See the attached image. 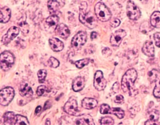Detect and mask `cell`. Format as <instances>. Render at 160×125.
Instances as JSON below:
<instances>
[{
	"label": "cell",
	"instance_id": "6da1fadb",
	"mask_svg": "<svg viewBox=\"0 0 160 125\" xmlns=\"http://www.w3.org/2000/svg\"><path fill=\"white\" fill-rule=\"evenodd\" d=\"M138 74L134 69H129L124 74L122 79V89L123 92L129 91L131 95V90L134 86L135 80L137 78Z\"/></svg>",
	"mask_w": 160,
	"mask_h": 125
},
{
	"label": "cell",
	"instance_id": "7a4b0ae2",
	"mask_svg": "<svg viewBox=\"0 0 160 125\" xmlns=\"http://www.w3.org/2000/svg\"><path fill=\"white\" fill-rule=\"evenodd\" d=\"M94 11L97 18L103 22L108 21L112 16L110 10L102 2H99L95 5Z\"/></svg>",
	"mask_w": 160,
	"mask_h": 125
},
{
	"label": "cell",
	"instance_id": "3957f363",
	"mask_svg": "<svg viewBox=\"0 0 160 125\" xmlns=\"http://www.w3.org/2000/svg\"><path fill=\"white\" fill-rule=\"evenodd\" d=\"M79 19L80 22L90 29H94L97 25V21L93 13L86 12V10H80Z\"/></svg>",
	"mask_w": 160,
	"mask_h": 125
},
{
	"label": "cell",
	"instance_id": "277c9868",
	"mask_svg": "<svg viewBox=\"0 0 160 125\" xmlns=\"http://www.w3.org/2000/svg\"><path fill=\"white\" fill-rule=\"evenodd\" d=\"M13 55L9 51L2 52L0 57L1 68L4 72H7L12 68L14 63Z\"/></svg>",
	"mask_w": 160,
	"mask_h": 125
},
{
	"label": "cell",
	"instance_id": "5b68a950",
	"mask_svg": "<svg viewBox=\"0 0 160 125\" xmlns=\"http://www.w3.org/2000/svg\"><path fill=\"white\" fill-rule=\"evenodd\" d=\"M15 96L14 90L11 87L2 89L0 92V103L3 106L8 105Z\"/></svg>",
	"mask_w": 160,
	"mask_h": 125
},
{
	"label": "cell",
	"instance_id": "8992f818",
	"mask_svg": "<svg viewBox=\"0 0 160 125\" xmlns=\"http://www.w3.org/2000/svg\"><path fill=\"white\" fill-rule=\"evenodd\" d=\"M87 33L84 31H79L73 37L71 42L72 47L75 49L78 50L84 45L87 41Z\"/></svg>",
	"mask_w": 160,
	"mask_h": 125
},
{
	"label": "cell",
	"instance_id": "52a82bcc",
	"mask_svg": "<svg viewBox=\"0 0 160 125\" xmlns=\"http://www.w3.org/2000/svg\"><path fill=\"white\" fill-rule=\"evenodd\" d=\"M126 12L128 17L132 20H137L141 16L138 7L132 1H128L127 3Z\"/></svg>",
	"mask_w": 160,
	"mask_h": 125
},
{
	"label": "cell",
	"instance_id": "ba28073f",
	"mask_svg": "<svg viewBox=\"0 0 160 125\" xmlns=\"http://www.w3.org/2000/svg\"><path fill=\"white\" fill-rule=\"evenodd\" d=\"M93 86L94 87L99 91L103 90L107 86V81L104 77L102 72L97 71L95 73L94 77Z\"/></svg>",
	"mask_w": 160,
	"mask_h": 125
},
{
	"label": "cell",
	"instance_id": "9c48e42d",
	"mask_svg": "<svg viewBox=\"0 0 160 125\" xmlns=\"http://www.w3.org/2000/svg\"><path fill=\"white\" fill-rule=\"evenodd\" d=\"M64 111L71 115H75L78 113L77 101L74 97H71L64 105Z\"/></svg>",
	"mask_w": 160,
	"mask_h": 125
},
{
	"label": "cell",
	"instance_id": "30bf717a",
	"mask_svg": "<svg viewBox=\"0 0 160 125\" xmlns=\"http://www.w3.org/2000/svg\"><path fill=\"white\" fill-rule=\"evenodd\" d=\"M126 32L124 30L120 29L112 34L110 37V43L113 46L118 47L121 44L123 38L126 36Z\"/></svg>",
	"mask_w": 160,
	"mask_h": 125
},
{
	"label": "cell",
	"instance_id": "8fae6325",
	"mask_svg": "<svg viewBox=\"0 0 160 125\" xmlns=\"http://www.w3.org/2000/svg\"><path fill=\"white\" fill-rule=\"evenodd\" d=\"M19 33V28L16 26H13L10 28L6 34L2 36V42L3 44H8L12 40L15 38Z\"/></svg>",
	"mask_w": 160,
	"mask_h": 125
},
{
	"label": "cell",
	"instance_id": "7c38bea8",
	"mask_svg": "<svg viewBox=\"0 0 160 125\" xmlns=\"http://www.w3.org/2000/svg\"><path fill=\"white\" fill-rule=\"evenodd\" d=\"M59 17L57 15H53L48 17L46 20L45 27L49 31L56 30L58 25Z\"/></svg>",
	"mask_w": 160,
	"mask_h": 125
},
{
	"label": "cell",
	"instance_id": "4fadbf2b",
	"mask_svg": "<svg viewBox=\"0 0 160 125\" xmlns=\"http://www.w3.org/2000/svg\"><path fill=\"white\" fill-rule=\"evenodd\" d=\"M49 44L51 49L56 52L61 51L64 48L63 42L58 38L55 37L49 39Z\"/></svg>",
	"mask_w": 160,
	"mask_h": 125
},
{
	"label": "cell",
	"instance_id": "5bb4252c",
	"mask_svg": "<svg viewBox=\"0 0 160 125\" xmlns=\"http://www.w3.org/2000/svg\"><path fill=\"white\" fill-rule=\"evenodd\" d=\"M56 30L57 34L62 39H67L70 35V31L69 28L63 23L59 24Z\"/></svg>",
	"mask_w": 160,
	"mask_h": 125
},
{
	"label": "cell",
	"instance_id": "9a60e30c",
	"mask_svg": "<svg viewBox=\"0 0 160 125\" xmlns=\"http://www.w3.org/2000/svg\"><path fill=\"white\" fill-rule=\"evenodd\" d=\"M19 93L23 97H30L33 95L32 89L28 83L23 82L19 88Z\"/></svg>",
	"mask_w": 160,
	"mask_h": 125
},
{
	"label": "cell",
	"instance_id": "2e32d148",
	"mask_svg": "<svg viewBox=\"0 0 160 125\" xmlns=\"http://www.w3.org/2000/svg\"><path fill=\"white\" fill-rule=\"evenodd\" d=\"M142 50L143 53L148 57H152L154 56V46L151 41H147L144 44Z\"/></svg>",
	"mask_w": 160,
	"mask_h": 125
},
{
	"label": "cell",
	"instance_id": "e0dca14e",
	"mask_svg": "<svg viewBox=\"0 0 160 125\" xmlns=\"http://www.w3.org/2000/svg\"><path fill=\"white\" fill-rule=\"evenodd\" d=\"M85 85V78L82 76H78L74 79L72 83V89L76 92L80 91L84 88Z\"/></svg>",
	"mask_w": 160,
	"mask_h": 125
},
{
	"label": "cell",
	"instance_id": "ac0fdd59",
	"mask_svg": "<svg viewBox=\"0 0 160 125\" xmlns=\"http://www.w3.org/2000/svg\"><path fill=\"white\" fill-rule=\"evenodd\" d=\"M11 9L5 6L1 9L0 13V21L1 23H5L8 22L11 18Z\"/></svg>",
	"mask_w": 160,
	"mask_h": 125
},
{
	"label": "cell",
	"instance_id": "d6986e66",
	"mask_svg": "<svg viewBox=\"0 0 160 125\" xmlns=\"http://www.w3.org/2000/svg\"><path fill=\"white\" fill-rule=\"evenodd\" d=\"M98 104V101L92 98H86L82 101V106L86 109H93Z\"/></svg>",
	"mask_w": 160,
	"mask_h": 125
},
{
	"label": "cell",
	"instance_id": "ffe728a7",
	"mask_svg": "<svg viewBox=\"0 0 160 125\" xmlns=\"http://www.w3.org/2000/svg\"><path fill=\"white\" fill-rule=\"evenodd\" d=\"M152 26L154 28H160V12L155 11L152 13L150 18Z\"/></svg>",
	"mask_w": 160,
	"mask_h": 125
},
{
	"label": "cell",
	"instance_id": "44dd1931",
	"mask_svg": "<svg viewBox=\"0 0 160 125\" xmlns=\"http://www.w3.org/2000/svg\"><path fill=\"white\" fill-rule=\"evenodd\" d=\"M15 119L16 116L13 112H7L3 115V123L4 125H12Z\"/></svg>",
	"mask_w": 160,
	"mask_h": 125
},
{
	"label": "cell",
	"instance_id": "7402d4cb",
	"mask_svg": "<svg viewBox=\"0 0 160 125\" xmlns=\"http://www.w3.org/2000/svg\"><path fill=\"white\" fill-rule=\"evenodd\" d=\"M60 3L57 1H49L48 3V7L50 13H55L60 8Z\"/></svg>",
	"mask_w": 160,
	"mask_h": 125
},
{
	"label": "cell",
	"instance_id": "603a6c76",
	"mask_svg": "<svg viewBox=\"0 0 160 125\" xmlns=\"http://www.w3.org/2000/svg\"><path fill=\"white\" fill-rule=\"evenodd\" d=\"M15 125H30V123L27 117L18 114L16 115Z\"/></svg>",
	"mask_w": 160,
	"mask_h": 125
},
{
	"label": "cell",
	"instance_id": "cb8c5ba5",
	"mask_svg": "<svg viewBox=\"0 0 160 125\" xmlns=\"http://www.w3.org/2000/svg\"><path fill=\"white\" fill-rule=\"evenodd\" d=\"M160 73L157 70L153 69L148 73V78L151 83L156 82L159 78Z\"/></svg>",
	"mask_w": 160,
	"mask_h": 125
},
{
	"label": "cell",
	"instance_id": "d4e9b609",
	"mask_svg": "<svg viewBox=\"0 0 160 125\" xmlns=\"http://www.w3.org/2000/svg\"><path fill=\"white\" fill-rule=\"evenodd\" d=\"M160 116V112L158 110L153 109L148 112V117L149 120L152 121H157Z\"/></svg>",
	"mask_w": 160,
	"mask_h": 125
},
{
	"label": "cell",
	"instance_id": "484cf974",
	"mask_svg": "<svg viewBox=\"0 0 160 125\" xmlns=\"http://www.w3.org/2000/svg\"><path fill=\"white\" fill-rule=\"evenodd\" d=\"M110 113L114 114L118 118L122 119L124 116V112L120 108H113L111 109Z\"/></svg>",
	"mask_w": 160,
	"mask_h": 125
},
{
	"label": "cell",
	"instance_id": "4316f807",
	"mask_svg": "<svg viewBox=\"0 0 160 125\" xmlns=\"http://www.w3.org/2000/svg\"><path fill=\"white\" fill-rule=\"evenodd\" d=\"M80 116L83 119L84 125H95L93 118L89 114H83Z\"/></svg>",
	"mask_w": 160,
	"mask_h": 125
},
{
	"label": "cell",
	"instance_id": "83f0119b",
	"mask_svg": "<svg viewBox=\"0 0 160 125\" xmlns=\"http://www.w3.org/2000/svg\"><path fill=\"white\" fill-rule=\"evenodd\" d=\"M90 60L89 58H84L83 59L77 61L75 62L76 67L78 69H81L83 68L84 66L86 65H88L89 63Z\"/></svg>",
	"mask_w": 160,
	"mask_h": 125
},
{
	"label": "cell",
	"instance_id": "f1b7e54d",
	"mask_svg": "<svg viewBox=\"0 0 160 125\" xmlns=\"http://www.w3.org/2000/svg\"><path fill=\"white\" fill-rule=\"evenodd\" d=\"M47 75V72L46 70H44V69H42V70H40L38 71L37 75H38V78H39V83H43L44 82Z\"/></svg>",
	"mask_w": 160,
	"mask_h": 125
},
{
	"label": "cell",
	"instance_id": "f546056e",
	"mask_svg": "<svg viewBox=\"0 0 160 125\" xmlns=\"http://www.w3.org/2000/svg\"><path fill=\"white\" fill-rule=\"evenodd\" d=\"M114 120L110 117H105L101 119V125H114Z\"/></svg>",
	"mask_w": 160,
	"mask_h": 125
},
{
	"label": "cell",
	"instance_id": "4dcf8cb0",
	"mask_svg": "<svg viewBox=\"0 0 160 125\" xmlns=\"http://www.w3.org/2000/svg\"><path fill=\"white\" fill-rule=\"evenodd\" d=\"M140 30L144 33H146L150 31L152 29L150 26L149 23L148 21H145L141 24L140 27Z\"/></svg>",
	"mask_w": 160,
	"mask_h": 125
},
{
	"label": "cell",
	"instance_id": "1f68e13d",
	"mask_svg": "<svg viewBox=\"0 0 160 125\" xmlns=\"http://www.w3.org/2000/svg\"><path fill=\"white\" fill-rule=\"evenodd\" d=\"M111 109L108 104H103L100 107V113L102 114L110 113Z\"/></svg>",
	"mask_w": 160,
	"mask_h": 125
},
{
	"label": "cell",
	"instance_id": "d6a6232c",
	"mask_svg": "<svg viewBox=\"0 0 160 125\" xmlns=\"http://www.w3.org/2000/svg\"><path fill=\"white\" fill-rule=\"evenodd\" d=\"M48 64L50 67L52 68H57L60 64L59 62L56 58L54 57H50L48 60Z\"/></svg>",
	"mask_w": 160,
	"mask_h": 125
},
{
	"label": "cell",
	"instance_id": "836d02e7",
	"mask_svg": "<svg viewBox=\"0 0 160 125\" xmlns=\"http://www.w3.org/2000/svg\"><path fill=\"white\" fill-rule=\"evenodd\" d=\"M153 94L156 98H160V80L156 81V86L153 90Z\"/></svg>",
	"mask_w": 160,
	"mask_h": 125
},
{
	"label": "cell",
	"instance_id": "e575fe53",
	"mask_svg": "<svg viewBox=\"0 0 160 125\" xmlns=\"http://www.w3.org/2000/svg\"><path fill=\"white\" fill-rule=\"evenodd\" d=\"M20 29L22 32L24 33H28L29 31V25L25 21H21L19 24Z\"/></svg>",
	"mask_w": 160,
	"mask_h": 125
},
{
	"label": "cell",
	"instance_id": "d590c367",
	"mask_svg": "<svg viewBox=\"0 0 160 125\" xmlns=\"http://www.w3.org/2000/svg\"><path fill=\"white\" fill-rule=\"evenodd\" d=\"M47 90V88L45 86H41L38 87L37 88V95L39 96H42L43 95L46 91Z\"/></svg>",
	"mask_w": 160,
	"mask_h": 125
},
{
	"label": "cell",
	"instance_id": "8d00e7d4",
	"mask_svg": "<svg viewBox=\"0 0 160 125\" xmlns=\"http://www.w3.org/2000/svg\"><path fill=\"white\" fill-rule=\"evenodd\" d=\"M153 37L156 46L160 48V32H157L154 34Z\"/></svg>",
	"mask_w": 160,
	"mask_h": 125
},
{
	"label": "cell",
	"instance_id": "74e56055",
	"mask_svg": "<svg viewBox=\"0 0 160 125\" xmlns=\"http://www.w3.org/2000/svg\"><path fill=\"white\" fill-rule=\"evenodd\" d=\"M102 54L104 56L108 57L111 55L112 51L108 47H106L104 48V49L102 50Z\"/></svg>",
	"mask_w": 160,
	"mask_h": 125
},
{
	"label": "cell",
	"instance_id": "f35d334b",
	"mask_svg": "<svg viewBox=\"0 0 160 125\" xmlns=\"http://www.w3.org/2000/svg\"><path fill=\"white\" fill-rule=\"evenodd\" d=\"M121 21L119 20L118 19H115L110 22V25L113 28H116L118 27L120 24Z\"/></svg>",
	"mask_w": 160,
	"mask_h": 125
},
{
	"label": "cell",
	"instance_id": "ab89813d",
	"mask_svg": "<svg viewBox=\"0 0 160 125\" xmlns=\"http://www.w3.org/2000/svg\"><path fill=\"white\" fill-rule=\"evenodd\" d=\"M124 101V98L121 95H118L116 96L115 99V102L117 103H122Z\"/></svg>",
	"mask_w": 160,
	"mask_h": 125
},
{
	"label": "cell",
	"instance_id": "60d3db41",
	"mask_svg": "<svg viewBox=\"0 0 160 125\" xmlns=\"http://www.w3.org/2000/svg\"><path fill=\"white\" fill-rule=\"evenodd\" d=\"M74 125H84V122L81 116H79L75 121Z\"/></svg>",
	"mask_w": 160,
	"mask_h": 125
},
{
	"label": "cell",
	"instance_id": "b9f144b4",
	"mask_svg": "<svg viewBox=\"0 0 160 125\" xmlns=\"http://www.w3.org/2000/svg\"><path fill=\"white\" fill-rule=\"evenodd\" d=\"M145 125H159L158 121H152L150 120H148L145 122Z\"/></svg>",
	"mask_w": 160,
	"mask_h": 125
},
{
	"label": "cell",
	"instance_id": "7bdbcfd3",
	"mask_svg": "<svg viewBox=\"0 0 160 125\" xmlns=\"http://www.w3.org/2000/svg\"><path fill=\"white\" fill-rule=\"evenodd\" d=\"M119 83H118V82H116V83L114 84L113 87H112V89H113L114 92H115V93L118 92V90H119Z\"/></svg>",
	"mask_w": 160,
	"mask_h": 125
},
{
	"label": "cell",
	"instance_id": "ee69618b",
	"mask_svg": "<svg viewBox=\"0 0 160 125\" xmlns=\"http://www.w3.org/2000/svg\"><path fill=\"white\" fill-rule=\"evenodd\" d=\"M97 33L95 31L92 32L91 33V38L92 40H93V39L96 38V37H97Z\"/></svg>",
	"mask_w": 160,
	"mask_h": 125
},
{
	"label": "cell",
	"instance_id": "f6af8a7d",
	"mask_svg": "<svg viewBox=\"0 0 160 125\" xmlns=\"http://www.w3.org/2000/svg\"><path fill=\"white\" fill-rule=\"evenodd\" d=\"M41 110H42V107L41 106H37L36 109H35V113L37 114L40 113Z\"/></svg>",
	"mask_w": 160,
	"mask_h": 125
},
{
	"label": "cell",
	"instance_id": "bcb514c9",
	"mask_svg": "<svg viewBox=\"0 0 160 125\" xmlns=\"http://www.w3.org/2000/svg\"><path fill=\"white\" fill-rule=\"evenodd\" d=\"M50 125V119L48 118L46 121V125Z\"/></svg>",
	"mask_w": 160,
	"mask_h": 125
},
{
	"label": "cell",
	"instance_id": "7dc6e473",
	"mask_svg": "<svg viewBox=\"0 0 160 125\" xmlns=\"http://www.w3.org/2000/svg\"><path fill=\"white\" fill-rule=\"evenodd\" d=\"M118 125H122V123H120L119 124H118Z\"/></svg>",
	"mask_w": 160,
	"mask_h": 125
}]
</instances>
